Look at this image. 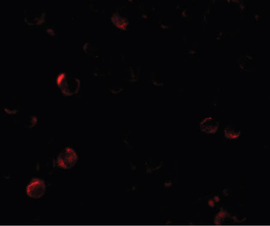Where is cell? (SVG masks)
I'll use <instances>...</instances> for the list:
<instances>
[{
    "label": "cell",
    "mask_w": 270,
    "mask_h": 226,
    "mask_svg": "<svg viewBox=\"0 0 270 226\" xmlns=\"http://www.w3.org/2000/svg\"><path fill=\"white\" fill-rule=\"evenodd\" d=\"M78 155L74 150L68 147L57 158V164L63 169H68L73 167L78 161Z\"/></svg>",
    "instance_id": "cell-1"
},
{
    "label": "cell",
    "mask_w": 270,
    "mask_h": 226,
    "mask_svg": "<svg viewBox=\"0 0 270 226\" xmlns=\"http://www.w3.org/2000/svg\"><path fill=\"white\" fill-rule=\"evenodd\" d=\"M46 191L45 182L40 179H33L26 188L27 195L33 199H39L44 195Z\"/></svg>",
    "instance_id": "cell-2"
},
{
    "label": "cell",
    "mask_w": 270,
    "mask_h": 226,
    "mask_svg": "<svg viewBox=\"0 0 270 226\" xmlns=\"http://www.w3.org/2000/svg\"><path fill=\"white\" fill-rule=\"evenodd\" d=\"M65 78V74H62L57 78V83L58 85H60L62 83L63 78Z\"/></svg>",
    "instance_id": "cell-3"
}]
</instances>
